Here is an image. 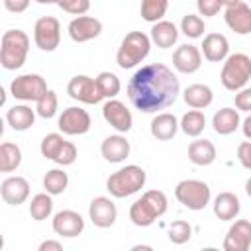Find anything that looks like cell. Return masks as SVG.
<instances>
[{
  "mask_svg": "<svg viewBox=\"0 0 251 251\" xmlns=\"http://www.w3.org/2000/svg\"><path fill=\"white\" fill-rule=\"evenodd\" d=\"M180 92L176 75L163 63H149L133 73L127 82V98L143 114L169 108Z\"/></svg>",
  "mask_w": 251,
  "mask_h": 251,
  "instance_id": "cell-1",
  "label": "cell"
},
{
  "mask_svg": "<svg viewBox=\"0 0 251 251\" xmlns=\"http://www.w3.org/2000/svg\"><path fill=\"white\" fill-rule=\"evenodd\" d=\"M29 51V37L22 29H8L2 35L0 41V63L6 71H16L20 69Z\"/></svg>",
  "mask_w": 251,
  "mask_h": 251,
  "instance_id": "cell-2",
  "label": "cell"
},
{
  "mask_svg": "<svg viewBox=\"0 0 251 251\" xmlns=\"http://www.w3.org/2000/svg\"><path fill=\"white\" fill-rule=\"evenodd\" d=\"M145 171L139 165H126L112 173L106 180V188L114 198H126L139 192L145 184Z\"/></svg>",
  "mask_w": 251,
  "mask_h": 251,
  "instance_id": "cell-3",
  "label": "cell"
},
{
  "mask_svg": "<svg viewBox=\"0 0 251 251\" xmlns=\"http://www.w3.org/2000/svg\"><path fill=\"white\" fill-rule=\"evenodd\" d=\"M151 51V37L143 31H129L120 43L116 53V63L120 69H133L137 67Z\"/></svg>",
  "mask_w": 251,
  "mask_h": 251,
  "instance_id": "cell-4",
  "label": "cell"
},
{
  "mask_svg": "<svg viewBox=\"0 0 251 251\" xmlns=\"http://www.w3.org/2000/svg\"><path fill=\"white\" fill-rule=\"evenodd\" d=\"M249 78H251V57L245 53L227 55V59L224 61V67H222V75H220L224 88L237 92V90L245 88Z\"/></svg>",
  "mask_w": 251,
  "mask_h": 251,
  "instance_id": "cell-5",
  "label": "cell"
},
{
  "mask_svg": "<svg viewBox=\"0 0 251 251\" xmlns=\"http://www.w3.org/2000/svg\"><path fill=\"white\" fill-rule=\"evenodd\" d=\"M175 196L184 208L198 212V210H204L210 204L212 192H210V186L204 180L186 178V180H180L175 186Z\"/></svg>",
  "mask_w": 251,
  "mask_h": 251,
  "instance_id": "cell-6",
  "label": "cell"
},
{
  "mask_svg": "<svg viewBox=\"0 0 251 251\" xmlns=\"http://www.w3.org/2000/svg\"><path fill=\"white\" fill-rule=\"evenodd\" d=\"M47 82L41 75L35 73H27V75H20L12 80L10 84V92L16 100L22 102H37L45 92H47Z\"/></svg>",
  "mask_w": 251,
  "mask_h": 251,
  "instance_id": "cell-7",
  "label": "cell"
},
{
  "mask_svg": "<svg viewBox=\"0 0 251 251\" xmlns=\"http://www.w3.org/2000/svg\"><path fill=\"white\" fill-rule=\"evenodd\" d=\"M33 41L41 51H55L61 41V24L53 16H43L33 25Z\"/></svg>",
  "mask_w": 251,
  "mask_h": 251,
  "instance_id": "cell-8",
  "label": "cell"
},
{
  "mask_svg": "<svg viewBox=\"0 0 251 251\" xmlns=\"http://www.w3.org/2000/svg\"><path fill=\"white\" fill-rule=\"evenodd\" d=\"M67 94L73 100H78L82 104H98L104 94L96 82V78H90L86 75H76L67 84Z\"/></svg>",
  "mask_w": 251,
  "mask_h": 251,
  "instance_id": "cell-9",
  "label": "cell"
},
{
  "mask_svg": "<svg viewBox=\"0 0 251 251\" xmlns=\"http://www.w3.org/2000/svg\"><path fill=\"white\" fill-rule=\"evenodd\" d=\"M57 126L65 135H82L90 129L92 120H90V114L86 110H82L78 106H71V108L63 110Z\"/></svg>",
  "mask_w": 251,
  "mask_h": 251,
  "instance_id": "cell-10",
  "label": "cell"
},
{
  "mask_svg": "<svg viewBox=\"0 0 251 251\" xmlns=\"http://www.w3.org/2000/svg\"><path fill=\"white\" fill-rule=\"evenodd\" d=\"M102 116L104 120L120 133H127L133 126V116L127 110V106L116 98H108V102L102 106Z\"/></svg>",
  "mask_w": 251,
  "mask_h": 251,
  "instance_id": "cell-11",
  "label": "cell"
},
{
  "mask_svg": "<svg viewBox=\"0 0 251 251\" xmlns=\"http://www.w3.org/2000/svg\"><path fill=\"white\" fill-rule=\"evenodd\" d=\"M102 33V22L94 16H76L69 24V35L75 43H86Z\"/></svg>",
  "mask_w": 251,
  "mask_h": 251,
  "instance_id": "cell-12",
  "label": "cell"
},
{
  "mask_svg": "<svg viewBox=\"0 0 251 251\" xmlns=\"http://www.w3.org/2000/svg\"><path fill=\"white\" fill-rule=\"evenodd\" d=\"M88 216L96 227H110L116 224L118 208L106 196H96L88 206Z\"/></svg>",
  "mask_w": 251,
  "mask_h": 251,
  "instance_id": "cell-13",
  "label": "cell"
},
{
  "mask_svg": "<svg viewBox=\"0 0 251 251\" xmlns=\"http://www.w3.org/2000/svg\"><path fill=\"white\" fill-rule=\"evenodd\" d=\"M84 229V220L75 210H61L53 216V231L61 237H76Z\"/></svg>",
  "mask_w": 251,
  "mask_h": 251,
  "instance_id": "cell-14",
  "label": "cell"
},
{
  "mask_svg": "<svg viewBox=\"0 0 251 251\" xmlns=\"http://www.w3.org/2000/svg\"><path fill=\"white\" fill-rule=\"evenodd\" d=\"M251 247V222L235 220L226 233L224 249L226 251H247Z\"/></svg>",
  "mask_w": 251,
  "mask_h": 251,
  "instance_id": "cell-15",
  "label": "cell"
},
{
  "mask_svg": "<svg viewBox=\"0 0 251 251\" xmlns=\"http://www.w3.org/2000/svg\"><path fill=\"white\" fill-rule=\"evenodd\" d=\"M173 67L178 73L192 75L202 67V51L196 45L184 43L173 53Z\"/></svg>",
  "mask_w": 251,
  "mask_h": 251,
  "instance_id": "cell-16",
  "label": "cell"
},
{
  "mask_svg": "<svg viewBox=\"0 0 251 251\" xmlns=\"http://www.w3.org/2000/svg\"><path fill=\"white\" fill-rule=\"evenodd\" d=\"M224 20L227 24V27L239 35H247L251 33V6H247L245 2H237L233 6H226V14Z\"/></svg>",
  "mask_w": 251,
  "mask_h": 251,
  "instance_id": "cell-17",
  "label": "cell"
},
{
  "mask_svg": "<svg viewBox=\"0 0 251 251\" xmlns=\"http://www.w3.org/2000/svg\"><path fill=\"white\" fill-rule=\"evenodd\" d=\"M0 196L10 206H20L29 196V182L24 176H8L0 184Z\"/></svg>",
  "mask_w": 251,
  "mask_h": 251,
  "instance_id": "cell-18",
  "label": "cell"
},
{
  "mask_svg": "<svg viewBox=\"0 0 251 251\" xmlns=\"http://www.w3.org/2000/svg\"><path fill=\"white\" fill-rule=\"evenodd\" d=\"M202 55L210 63H222L229 55V41L222 33H208L202 41Z\"/></svg>",
  "mask_w": 251,
  "mask_h": 251,
  "instance_id": "cell-19",
  "label": "cell"
},
{
  "mask_svg": "<svg viewBox=\"0 0 251 251\" xmlns=\"http://www.w3.org/2000/svg\"><path fill=\"white\" fill-rule=\"evenodd\" d=\"M131 147H129V141L118 133V135H108L102 145H100V153L102 157L108 161V163H122L127 155H129Z\"/></svg>",
  "mask_w": 251,
  "mask_h": 251,
  "instance_id": "cell-20",
  "label": "cell"
},
{
  "mask_svg": "<svg viewBox=\"0 0 251 251\" xmlns=\"http://www.w3.org/2000/svg\"><path fill=\"white\" fill-rule=\"evenodd\" d=\"M178 127H180V124H178L176 116L171 114V112H161L151 120V135L159 141L173 139L176 135Z\"/></svg>",
  "mask_w": 251,
  "mask_h": 251,
  "instance_id": "cell-21",
  "label": "cell"
},
{
  "mask_svg": "<svg viewBox=\"0 0 251 251\" xmlns=\"http://www.w3.org/2000/svg\"><path fill=\"white\" fill-rule=\"evenodd\" d=\"M239 210H241V204H239V198L233 192H220L214 198V214L222 222L233 220L239 214Z\"/></svg>",
  "mask_w": 251,
  "mask_h": 251,
  "instance_id": "cell-22",
  "label": "cell"
},
{
  "mask_svg": "<svg viewBox=\"0 0 251 251\" xmlns=\"http://www.w3.org/2000/svg\"><path fill=\"white\" fill-rule=\"evenodd\" d=\"M35 114H37V112L31 110L29 106H25V104H16V106H12V108L8 110L6 122H8V126H10L14 131H25V129H29V127L33 126Z\"/></svg>",
  "mask_w": 251,
  "mask_h": 251,
  "instance_id": "cell-23",
  "label": "cell"
},
{
  "mask_svg": "<svg viewBox=\"0 0 251 251\" xmlns=\"http://www.w3.org/2000/svg\"><path fill=\"white\" fill-rule=\"evenodd\" d=\"M149 37H151V41H153L157 47L169 49V47H173V45L176 43V39H178V29H176V25H175L173 22L161 20V22L153 24Z\"/></svg>",
  "mask_w": 251,
  "mask_h": 251,
  "instance_id": "cell-24",
  "label": "cell"
},
{
  "mask_svg": "<svg viewBox=\"0 0 251 251\" xmlns=\"http://www.w3.org/2000/svg\"><path fill=\"white\" fill-rule=\"evenodd\" d=\"M182 98H184V102H186L190 108L204 110V108H208V106L212 104V100H214V92H212V88H210L208 84H200V82H196V84L186 86V90L182 92Z\"/></svg>",
  "mask_w": 251,
  "mask_h": 251,
  "instance_id": "cell-25",
  "label": "cell"
},
{
  "mask_svg": "<svg viewBox=\"0 0 251 251\" xmlns=\"http://www.w3.org/2000/svg\"><path fill=\"white\" fill-rule=\"evenodd\" d=\"M239 124H241L239 114L233 108H222L212 118V127H214V131L218 135H229V133H233L239 127Z\"/></svg>",
  "mask_w": 251,
  "mask_h": 251,
  "instance_id": "cell-26",
  "label": "cell"
},
{
  "mask_svg": "<svg viewBox=\"0 0 251 251\" xmlns=\"http://www.w3.org/2000/svg\"><path fill=\"white\" fill-rule=\"evenodd\" d=\"M188 159L198 167H208L216 161V147L208 139H196L188 145Z\"/></svg>",
  "mask_w": 251,
  "mask_h": 251,
  "instance_id": "cell-27",
  "label": "cell"
},
{
  "mask_svg": "<svg viewBox=\"0 0 251 251\" xmlns=\"http://www.w3.org/2000/svg\"><path fill=\"white\" fill-rule=\"evenodd\" d=\"M22 163V151L16 143L4 141L0 145V171L2 173H12L20 167Z\"/></svg>",
  "mask_w": 251,
  "mask_h": 251,
  "instance_id": "cell-28",
  "label": "cell"
},
{
  "mask_svg": "<svg viewBox=\"0 0 251 251\" xmlns=\"http://www.w3.org/2000/svg\"><path fill=\"white\" fill-rule=\"evenodd\" d=\"M206 127V116L200 110H188L182 118H180V129L188 135V137H198Z\"/></svg>",
  "mask_w": 251,
  "mask_h": 251,
  "instance_id": "cell-29",
  "label": "cell"
},
{
  "mask_svg": "<svg viewBox=\"0 0 251 251\" xmlns=\"http://www.w3.org/2000/svg\"><path fill=\"white\" fill-rule=\"evenodd\" d=\"M53 212V200H51V194L49 192H39L31 198L29 202V216L35 220V222H43L51 216Z\"/></svg>",
  "mask_w": 251,
  "mask_h": 251,
  "instance_id": "cell-30",
  "label": "cell"
},
{
  "mask_svg": "<svg viewBox=\"0 0 251 251\" xmlns=\"http://www.w3.org/2000/svg\"><path fill=\"white\" fill-rule=\"evenodd\" d=\"M67 184H69V176L65 171L61 169H51L45 173L43 176V188L51 194V196H57V194H63L67 190Z\"/></svg>",
  "mask_w": 251,
  "mask_h": 251,
  "instance_id": "cell-31",
  "label": "cell"
},
{
  "mask_svg": "<svg viewBox=\"0 0 251 251\" xmlns=\"http://www.w3.org/2000/svg\"><path fill=\"white\" fill-rule=\"evenodd\" d=\"M167 10H169V0H141V8H139L141 18L151 24L161 22Z\"/></svg>",
  "mask_w": 251,
  "mask_h": 251,
  "instance_id": "cell-32",
  "label": "cell"
},
{
  "mask_svg": "<svg viewBox=\"0 0 251 251\" xmlns=\"http://www.w3.org/2000/svg\"><path fill=\"white\" fill-rule=\"evenodd\" d=\"M129 220H131V224L137 226V227H149L157 218H155V214L149 210V206L143 202V198H139V200H135V202L131 204V208H129Z\"/></svg>",
  "mask_w": 251,
  "mask_h": 251,
  "instance_id": "cell-33",
  "label": "cell"
},
{
  "mask_svg": "<svg viewBox=\"0 0 251 251\" xmlns=\"http://www.w3.org/2000/svg\"><path fill=\"white\" fill-rule=\"evenodd\" d=\"M204 29H206L204 20H202L200 16H196V14H186V16L182 18V22H180V31H182L186 37H190V39L202 37V35H204Z\"/></svg>",
  "mask_w": 251,
  "mask_h": 251,
  "instance_id": "cell-34",
  "label": "cell"
},
{
  "mask_svg": "<svg viewBox=\"0 0 251 251\" xmlns=\"http://www.w3.org/2000/svg\"><path fill=\"white\" fill-rule=\"evenodd\" d=\"M96 82H98V86H100L104 98H116V94H118L120 88H122L120 78H118L114 73H110V71H102V73L96 76Z\"/></svg>",
  "mask_w": 251,
  "mask_h": 251,
  "instance_id": "cell-35",
  "label": "cell"
},
{
  "mask_svg": "<svg viewBox=\"0 0 251 251\" xmlns=\"http://www.w3.org/2000/svg\"><path fill=\"white\" fill-rule=\"evenodd\" d=\"M143 202L149 206V210L155 214V218H161L165 212H167V208H169V202H167V196H165V192H161V190H147V192H143Z\"/></svg>",
  "mask_w": 251,
  "mask_h": 251,
  "instance_id": "cell-36",
  "label": "cell"
},
{
  "mask_svg": "<svg viewBox=\"0 0 251 251\" xmlns=\"http://www.w3.org/2000/svg\"><path fill=\"white\" fill-rule=\"evenodd\" d=\"M57 106H59L57 94H55L53 90H47V92L35 102V112H37V116L49 120V118H53V116L57 114Z\"/></svg>",
  "mask_w": 251,
  "mask_h": 251,
  "instance_id": "cell-37",
  "label": "cell"
},
{
  "mask_svg": "<svg viewBox=\"0 0 251 251\" xmlns=\"http://www.w3.org/2000/svg\"><path fill=\"white\" fill-rule=\"evenodd\" d=\"M192 237V227L184 220H176L169 226V241L175 245H182Z\"/></svg>",
  "mask_w": 251,
  "mask_h": 251,
  "instance_id": "cell-38",
  "label": "cell"
},
{
  "mask_svg": "<svg viewBox=\"0 0 251 251\" xmlns=\"http://www.w3.org/2000/svg\"><path fill=\"white\" fill-rule=\"evenodd\" d=\"M65 141H67V139H65L61 133H47V135L43 137L41 145H39V151H41V155H43L45 159H51V161H53Z\"/></svg>",
  "mask_w": 251,
  "mask_h": 251,
  "instance_id": "cell-39",
  "label": "cell"
},
{
  "mask_svg": "<svg viewBox=\"0 0 251 251\" xmlns=\"http://www.w3.org/2000/svg\"><path fill=\"white\" fill-rule=\"evenodd\" d=\"M63 12L73 16H84L90 8V0H57L55 2Z\"/></svg>",
  "mask_w": 251,
  "mask_h": 251,
  "instance_id": "cell-40",
  "label": "cell"
},
{
  "mask_svg": "<svg viewBox=\"0 0 251 251\" xmlns=\"http://www.w3.org/2000/svg\"><path fill=\"white\" fill-rule=\"evenodd\" d=\"M53 161H55L57 165H63V167L73 165V163L76 161V147H75V143L65 141L63 147L59 149V153H57V157H55Z\"/></svg>",
  "mask_w": 251,
  "mask_h": 251,
  "instance_id": "cell-41",
  "label": "cell"
},
{
  "mask_svg": "<svg viewBox=\"0 0 251 251\" xmlns=\"http://www.w3.org/2000/svg\"><path fill=\"white\" fill-rule=\"evenodd\" d=\"M222 0H196V8H198V14L204 16V18H212L216 16L220 10H222Z\"/></svg>",
  "mask_w": 251,
  "mask_h": 251,
  "instance_id": "cell-42",
  "label": "cell"
},
{
  "mask_svg": "<svg viewBox=\"0 0 251 251\" xmlns=\"http://www.w3.org/2000/svg\"><path fill=\"white\" fill-rule=\"evenodd\" d=\"M235 108L241 112H251V88H241L235 92Z\"/></svg>",
  "mask_w": 251,
  "mask_h": 251,
  "instance_id": "cell-43",
  "label": "cell"
},
{
  "mask_svg": "<svg viewBox=\"0 0 251 251\" xmlns=\"http://www.w3.org/2000/svg\"><path fill=\"white\" fill-rule=\"evenodd\" d=\"M237 159L241 163V167L251 171V141H241L237 147Z\"/></svg>",
  "mask_w": 251,
  "mask_h": 251,
  "instance_id": "cell-44",
  "label": "cell"
},
{
  "mask_svg": "<svg viewBox=\"0 0 251 251\" xmlns=\"http://www.w3.org/2000/svg\"><path fill=\"white\" fill-rule=\"evenodd\" d=\"M29 2L31 0H4V8L12 14H22L29 8Z\"/></svg>",
  "mask_w": 251,
  "mask_h": 251,
  "instance_id": "cell-45",
  "label": "cell"
},
{
  "mask_svg": "<svg viewBox=\"0 0 251 251\" xmlns=\"http://www.w3.org/2000/svg\"><path fill=\"white\" fill-rule=\"evenodd\" d=\"M61 249H63V243L55 241V239H47V241L39 243V251H61Z\"/></svg>",
  "mask_w": 251,
  "mask_h": 251,
  "instance_id": "cell-46",
  "label": "cell"
},
{
  "mask_svg": "<svg viewBox=\"0 0 251 251\" xmlns=\"http://www.w3.org/2000/svg\"><path fill=\"white\" fill-rule=\"evenodd\" d=\"M241 129H243V135L247 137V139H251V114L243 120V124H241Z\"/></svg>",
  "mask_w": 251,
  "mask_h": 251,
  "instance_id": "cell-47",
  "label": "cell"
},
{
  "mask_svg": "<svg viewBox=\"0 0 251 251\" xmlns=\"http://www.w3.org/2000/svg\"><path fill=\"white\" fill-rule=\"evenodd\" d=\"M245 192H247V196L251 198V176H249L247 182H245Z\"/></svg>",
  "mask_w": 251,
  "mask_h": 251,
  "instance_id": "cell-48",
  "label": "cell"
},
{
  "mask_svg": "<svg viewBox=\"0 0 251 251\" xmlns=\"http://www.w3.org/2000/svg\"><path fill=\"white\" fill-rule=\"evenodd\" d=\"M131 249H133V251H139V249H145V251H149V249H151V245H133Z\"/></svg>",
  "mask_w": 251,
  "mask_h": 251,
  "instance_id": "cell-49",
  "label": "cell"
},
{
  "mask_svg": "<svg viewBox=\"0 0 251 251\" xmlns=\"http://www.w3.org/2000/svg\"><path fill=\"white\" fill-rule=\"evenodd\" d=\"M237 2H241V0H222L224 6H233V4H237Z\"/></svg>",
  "mask_w": 251,
  "mask_h": 251,
  "instance_id": "cell-50",
  "label": "cell"
},
{
  "mask_svg": "<svg viewBox=\"0 0 251 251\" xmlns=\"http://www.w3.org/2000/svg\"><path fill=\"white\" fill-rule=\"evenodd\" d=\"M35 2H39V4H55L57 0H35Z\"/></svg>",
  "mask_w": 251,
  "mask_h": 251,
  "instance_id": "cell-51",
  "label": "cell"
}]
</instances>
